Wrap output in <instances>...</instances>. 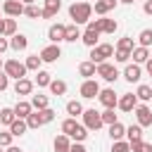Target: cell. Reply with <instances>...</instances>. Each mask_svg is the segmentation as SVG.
I'll return each mask as SVG.
<instances>
[{"label":"cell","mask_w":152,"mask_h":152,"mask_svg":"<svg viewBox=\"0 0 152 152\" xmlns=\"http://www.w3.org/2000/svg\"><path fill=\"white\" fill-rule=\"evenodd\" d=\"M69 17H71V21H74L76 26H78V24H88L90 17H93V5L86 2V0H78V2H74V5L69 7Z\"/></svg>","instance_id":"1"},{"label":"cell","mask_w":152,"mask_h":152,"mask_svg":"<svg viewBox=\"0 0 152 152\" xmlns=\"http://www.w3.org/2000/svg\"><path fill=\"white\" fill-rule=\"evenodd\" d=\"M114 55V48L109 45V43H100V45H95V48H90V62L97 66V64H102V62H107V57H112Z\"/></svg>","instance_id":"2"},{"label":"cell","mask_w":152,"mask_h":152,"mask_svg":"<svg viewBox=\"0 0 152 152\" xmlns=\"http://www.w3.org/2000/svg\"><path fill=\"white\" fill-rule=\"evenodd\" d=\"M2 71H5L10 78H14V81H19V78L26 76V66H24V62H19V59H7V62H2Z\"/></svg>","instance_id":"3"},{"label":"cell","mask_w":152,"mask_h":152,"mask_svg":"<svg viewBox=\"0 0 152 152\" xmlns=\"http://www.w3.org/2000/svg\"><path fill=\"white\" fill-rule=\"evenodd\" d=\"M88 26H90V28H95L97 33H114V31L119 28V24H116L114 19H107V17L90 19V21H88Z\"/></svg>","instance_id":"4"},{"label":"cell","mask_w":152,"mask_h":152,"mask_svg":"<svg viewBox=\"0 0 152 152\" xmlns=\"http://www.w3.org/2000/svg\"><path fill=\"white\" fill-rule=\"evenodd\" d=\"M83 126L88 128V131H100L104 124H102V116H100V112L97 109H83Z\"/></svg>","instance_id":"5"},{"label":"cell","mask_w":152,"mask_h":152,"mask_svg":"<svg viewBox=\"0 0 152 152\" xmlns=\"http://www.w3.org/2000/svg\"><path fill=\"white\" fill-rule=\"evenodd\" d=\"M95 74H97L100 78H104L107 83H114V81L119 78V69H116L114 64H109V62H102V64H97Z\"/></svg>","instance_id":"6"},{"label":"cell","mask_w":152,"mask_h":152,"mask_svg":"<svg viewBox=\"0 0 152 152\" xmlns=\"http://www.w3.org/2000/svg\"><path fill=\"white\" fill-rule=\"evenodd\" d=\"M81 97H86V100H93V97H97L100 95V83L95 81V78H86L83 83H81Z\"/></svg>","instance_id":"7"},{"label":"cell","mask_w":152,"mask_h":152,"mask_svg":"<svg viewBox=\"0 0 152 152\" xmlns=\"http://www.w3.org/2000/svg\"><path fill=\"white\" fill-rule=\"evenodd\" d=\"M97 100L102 102V107H104V109H116V102H119V95L114 93V88H104V90H100V95H97Z\"/></svg>","instance_id":"8"},{"label":"cell","mask_w":152,"mask_h":152,"mask_svg":"<svg viewBox=\"0 0 152 152\" xmlns=\"http://www.w3.org/2000/svg\"><path fill=\"white\" fill-rule=\"evenodd\" d=\"M133 112H135V119H138V126H140V128L152 126V109H150L147 104H138Z\"/></svg>","instance_id":"9"},{"label":"cell","mask_w":152,"mask_h":152,"mask_svg":"<svg viewBox=\"0 0 152 152\" xmlns=\"http://www.w3.org/2000/svg\"><path fill=\"white\" fill-rule=\"evenodd\" d=\"M64 33H66V24H52L48 28V38H50L52 45H59L64 40Z\"/></svg>","instance_id":"10"},{"label":"cell","mask_w":152,"mask_h":152,"mask_svg":"<svg viewBox=\"0 0 152 152\" xmlns=\"http://www.w3.org/2000/svg\"><path fill=\"white\" fill-rule=\"evenodd\" d=\"M116 107H119L121 112H133V109L138 107V97H135V93H124V95L119 97Z\"/></svg>","instance_id":"11"},{"label":"cell","mask_w":152,"mask_h":152,"mask_svg":"<svg viewBox=\"0 0 152 152\" xmlns=\"http://www.w3.org/2000/svg\"><path fill=\"white\" fill-rule=\"evenodd\" d=\"M2 14H7V17H21L24 14V5L19 2V0H5L2 2Z\"/></svg>","instance_id":"12"},{"label":"cell","mask_w":152,"mask_h":152,"mask_svg":"<svg viewBox=\"0 0 152 152\" xmlns=\"http://www.w3.org/2000/svg\"><path fill=\"white\" fill-rule=\"evenodd\" d=\"M43 62H48V64H52V62H57L59 57H62V50H59V45H48V48H43L40 50V55H38Z\"/></svg>","instance_id":"13"},{"label":"cell","mask_w":152,"mask_h":152,"mask_svg":"<svg viewBox=\"0 0 152 152\" xmlns=\"http://www.w3.org/2000/svg\"><path fill=\"white\" fill-rule=\"evenodd\" d=\"M59 10H62V0H45V5H43V17H40V19H52V17H57Z\"/></svg>","instance_id":"14"},{"label":"cell","mask_w":152,"mask_h":152,"mask_svg":"<svg viewBox=\"0 0 152 152\" xmlns=\"http://www.w3.org/2000/svg\"><path fill=\"white\" fill-rule=\"evenodd\" d=\"M100 36H102V33H97V31L90 28V26H86V31L81 33V40H83L88 48H95V45H100Z\"/></svg>","instance_id":"15"},{"label":"cell","mask_w":152,"mask_h":152,"mask_svg":"<svg viewBox=\"0 0 152 152\" xmlns=\"http://www.w3.org/2000/svg\"><path fill=\"white\" fill-rule=\"evenodd\" d=\"M140 76H142L140 64H126V69H124V78H126L128 83H138Z\"/></svg>","instance_id":"16"},{"label":"cell","mask_w":152,"mask_h":152,"mask_svg":"<svg viewBox=\"0 0 152 152\" xmlns=\"http://www.w3.org/2000/svg\"><path fill=\"white\" fill-rule=\"evenodd\" d=\"M14 93L17 95H31L33 93V81L31 78H19V81H14Z\"/></svg>","instance_id":"17"},{"label":"cell","mask_w":152,"mask_h":152,"mask_svg":"<svg viewBox=\"0 0 152 152\" xmlns=\"http://www.w3.org/2000/svg\"><path fill=\"white\" fill-rule=\"evenodd\" d=\"M119 5V0H95V14H100V17H104L107 12H112L114 7Z\"/></svg>","instance_id":"18"},{"label":"cell","mask_w":152,"mask_h":152,"mask_svg":"<svg viewBox=\"0 0 152 152\" xmlns=\"http://www.w3.org/2000/svg\"><path fill=\"white\" fill-rule=\"evenodd\" d=\"M131 57H133V64H145V62L150 59V50H147V48L135 45V48L131 50Z\"/></svg>","instance_id":"19"},{"label":"cell","mask_w":152,"mask_h":152,"mask_svg":"<svg viewBox=\"0 0 152 152\" xmlns=\"http://www.w3.org/2000/svg\"><path fill=\"white\" fill-rule=\"evenodd\" d=\"M10 48L17 50V52H19V50H26V48H28V38H26L24 33H14V36L10 38Z\"/></svg>","instance_id":"20"},{"label":"cell","mask_w":152,"mask_h":152,"mask_svg":"<svg viewBox=\"0 0 152 152\" xmlns=\"http://www.w3.org/2000/svg\"><path fill=\"white\" fill-rule=\"evenodd\" d=\"M12 109H14V116H17V119H26V116H28V114L33 112L31 102H24V100H19V102H17V104H14Z\"/></svg>","instance_id":"21"},{"label":"cell","mask_w":152,"mask_h":152,"mask_svg":"<svg viewBox=\"0 0 152 152\" xmlns=\"http://www.w3.org/2000/svg\"><path fill=\"white\" fill-rule=\"evenodd\" d=\"M52 147H55V152H69V147H71V140H69V135H64V133H59V135L55 138V142H52Z\"/></svg>","instance_id":"22"},{"label":"cell","mask_w":152,"mask_h":152,"mask_svg":"<svg viewBox=\"0 0 152 152\" xmlns=\"http://www.w3.org/2000/svg\"><path fill=\"white\" fill-rule=\"evenodd\" d=\"M95 69H97V66H95L90 59H88V62H81V64H78V76H83V78H93V76H97Z\"/></svg>","instance_id":"23"},{"label":"cell","mask_w":152,"mask_h":152,"mask_svg":"<svg viewBox=\"0 0 152 152\" xmlns=\"http://www.w3.org/2000/svg\"><path fill=\"white\" fill-rule=\"evenodd\" d=\"M124 135H126V126H124L121 121H116V124L109 126V138H112V142H114V140H124Z\"/></svg>","instance_id":"24"},{"label":"cell","mask_w":152,"mask_h":152,"mask_svg":"<svg viewBox=\"0 0 152 152\" xmlns=\"http://www.w3.org/2000/svg\"><path fill=\"white\" fill-rule=\"evenodd\" d=\"M81 28L76 26V24H66V33H64V40H69V43H76V40H81Z\"/></svg>","instance_id":"25"},{"label":"cell","mask_w":152,"mask_h":152,"mask_svg":"<svg viewBox=\"0 0 152 152\" xmlns=\"http://www.w3.org/2000/svg\"><path fill=\"white\" fill-rule=\"evenodd\" d=\"M31 107L33 109H48L50 107V97L48 95H40V93L38 95H31Z\"/></svg>","instance_id":"26"},{"label":"cell","mask_w":152,"mask_h":152,"mask_svg":"<svg viewBox=\"0 0 152 152\" xmlns=\"http://www.w3.org/2000/svg\"><path fill=\"white\" fill-rule=\"evenodd\" d=\"M28 131V126H26V119H14L12 121V126H10V133L17 138V135H24Z\"/></svg>","instance_id":"27"},{"label":"cell","mask_w":152,"mask_h":152,"mask_svg":"<svg viewBox=\"0 0 152 152\" xmlns=\"http://www.w3.org/2000/svg\"><path fill=\"white\" fill-rule=\"evenodd\" d=\"M126 140L128 142H140L142 140V128L135 124V126H128L126 128Z\"/></svg>","instance_id":"28"},{"label":"cell","mask_w":152,"mask_h":152,"mask_svg":"<svg viewBox=\"0 0 152 152\" xmlns=\"http://www.w3.org/2000/svg\"><path fill=\"white\" fill-rule=\"evenodd\" d=\"M50 81H52V76H50L48 71H43V69H38V71H36L33 83H36L38 88H48V86H50Z\"/></svg>","instance_id":"29"},{"label":"cell","mask_w":152,"mask_h":152,"mask_svg":"<svg viewBox=\"0 0 152 152\" xmlns=\"http://www.w3.org/2000/svg\"><path fill=\"white\" fill-rule=\"evenodd\" d=\"M66 114H69L71 119L81 116V114H83V104H81L78 100H69V102H66Z\"/></svg>","instance_id":"30"},{"label":"cell","mask_w":152,"mask_h":152,"mask_svg":"<svg viewBox=\"0 0 152 152\" xmlns=\"http://www.w3.org/2000/svg\"><path fill=\"white\" fill-rule=\"evenodd\" d=\"M48 88H50V93H52V95H57V97L66 93V83H64V81H59V78H52Z\"/></svg>","instance_id":"31"},{"label":"cell","mask_w":152,"mask_h":152,"mask_svg":"<svg viewBox=\"0 0 152 152\" xmlns=\"http://www.w3.org/2000/svg\"><path fill=\"white\" fill-rule=\"evenodd\" d=\"M40 64H43V59H40L38 55H28V57H26V62H24L26 71H38V69H40Z\"/></svg>","instance_id":"32"},{"label":"cell","mask_w":152,"mask_h":152,"mask_svg":"<svg viewBox=\"0 0 152 152\" xmlns=\"http://www.w3.org/2000/svg\"><path fill=\"white\" fill-rule=\"evenodd\" d=\"M14 119H17V116H14V109H12V107H5V109H0V124H5V126L10 128Z\"/></svg>","instance_id":"33"},{"label":"cell","mask_w":152,"mask_h":152,"mask_svg":"<svg viewBox=\"0 0 152 152\" xmlns=\"http://www.w3.org/2000/svg\"><path fill=\"white\" fill-rule=\"evenodd\" d=\"M86 138H88V128H86L83 124H78V126H76V131L69 135V140H74V142H83Z\"/></svg>","instance_id":"34"},{"label":"cell","mask_w":152,"mask_h":152,"mask_svg":"<svg viewBox=\"0 0 152 152\" xmlns=\"http://www.w3.org/2000/svg\"><path fill=\"white\" fill-rule=\"evenodd\" d=\"M138 43H140V48H147L150 50V45H152V28H142L138 33Z\"/></svg>","instance_id":"35"},{"label":"cell","mask_w":152,"mask_h":152,"mask_svg":"<svg viewBox=\"0 0 152 152\" xmlns=\"http://www.w3.org/2000/svg\"><path fill=\"white\" fill-rule=\"evenodd\" d=\"M24 14H26L28 19H40V17H43V7H38V5H26V7H24Z\"/></svg>","instance_id":"36"},{"label":"cell","mask_w":152,"mask_h":152,"mask_svg":"<svg viewBox=\"0 0 152 152\" xmlns=\"http://www.w3.org/2000/svg\"><path fill=\"white\" fill-rule=\"evenodd\" d=\"M135 45H133V38L131 36H124V38H119V43H116V50H121V52H131Z\"/></svg>","instance_id":"37"},{"label":"cell","mask_w":152,"mask_h":152,"mask_svg":"<svg viewBox=\"0 0 152 152\" xmlns=\"http://www.w3.org/2000/svg\"><path fill=\"white\" fill-rule=\"evenodd\" d=\"M135 97L138 100H142V102H147V100H152V88L150 86H138V90H135Z\"/></svg>","instance_id":"38"},{"label":"cell","mask_w":152,"mask_h":152,"mask_svg":"<svg viewBox=\"0 0 152 152\" xmlns=\"http://www.w3.org/2000/svg\"><path fill=\"white\" fill-rule=\"evenodd\" d=\"M76 126H78V121L69 116V119H64V121H62V133H64V135H71V133L76 131Z\"/></svg>","instance_id":"39"},{"label":"cell","mask_w":152,"mask_h":152,"mask_svg":"<svg viewBox=\"0 0 152 152\" xmlns=\"http://www.w3.org/2000/svg\"><path fill=\"white\" fill-rule=\"evenodd\" d=\"M14 33H17V19L7 17V19H5V33H2V36H5V38H7V36L12 38Z\"/></svg>","instance_id":"40"},{"label":"cell","mask_w":152,"mask_h":152,"mask_svg":"<svg viewBox=\"0 0 152 152\" xmlns=\"http://www.w3.org/2000/svg\"><path fill=\"white\" fill-rule=\"evenodd\" d=\"M26 126H28V128H40V126H43L40 114H38V112H31V114L26 116Z\"/></svg>","instance_id":"41"},{"label":"cell","mask_w":152,"mask_h":152,"mask_svg":"<svg viewBox=\"0 0 152 152\" xmlns=\"http://www.w3.org/2000/svg\"><path fill=\"white\" fill-rule=\"evenodd\" d=\"M109 152H131V142L128 140H114Z\"/></svg>","instance_id":"42"},{"label":"cell","mask_w":152,"mask_h":152,"mask_svg":"<svg viewBox=\"0 0 152 152\" xmlns=\"http://www.w3.org/2000/svg\"><path fill=\"white\" fill-rule=\"evenodd\" d=\"M100 116H102V124H107V126H112V124L119 121L116 114H114V109H104V112H100Z\"/></svg>","instance_id":"43"},{"label":"cell","mask_w":152,"mask_h":152,"mask_svg":"<svg viewBox=\"0 0 152 152\" xmlns=\"http://www.w3.org/2000/svg\"><path fill=\"white\" fill-rule=\"evenodd\" d=\"M131 152H152V142H145V140L131 142Z\"/></svg>","instance_id":"44"},{"label":"cell","mask_w":152,"mask_h":152,"mask_svg":"<svg viewBox=\"0 0 152 152\" xmlns=\"http://www.w3.org/2000/svg\"><path fill=\"white\" fill-rule=\"evenodd\" d=\"M36 112L40 114V121H43V126H45V124H50V121L55 119V109H50V107H48V109H36Z\"/></svg>","instance_id":"45"},{"label":"cell","mask_w":152,"mask_h":152,"mask_svg":"<svg viewBox=\"0 0 152 152\" xmlns=\"http://www.w3.org/2000/svg\"><path fill=\"white\" fill-rule=\"evenodd\" d=\"M12 138H14V135H12L10 131H0V147H2V150L10 147V145H12Z\"/></svg>","instance_id":"46"},{"label":"cell","mask_w":152,"mask_h":152,"mask_svg":"<svg viewBox=\"0 0 152 152\" xmlns=\"http://www.w3.org/2000/svg\"><path fill=\"white\" fill-rule=\"evenodd\" d=\"M114 59H116V62H121V64H126V62L131 59V52H121V50H114Z\"/></svg>","instance_id":"47"},{"label":"cell","mask_w":152,"mask_h":152,"mask_svg":"<svg viewBox=\"0 0 152 152\" xmlns=\"http://www.w3.org/2000/svg\"><path fill=\"white\" fill-rule=\"evenodd\" d=\"M7 86H10V76H7L5 71H0V93L7 90Z\"/></svg>","instance_id":"48"},{"label":"cell","mask_w":152,"mask_h":152,"mask_svg":"<svg viewBox=\"0 0 152 152\" xmlns=\"http://www.w3.org/2000/svg\"><path fill=\"white\" fill-rule=\"evenodd\" d=\"M69 152H88V150H86V145H83V142H71Z\"/></svg>","instance_id":"49"},{"label":"cell","mask_w":152,"mask_h":152,"mask_svg":"<svg viewBox=\"0 0 152 152\" xmlns=\"http://www.w3.org/2000/svg\"><path fill=\"white\" fill-rule=\"evenodd\" d=\"M7 50H10V40H7L5 36H0V55H2V52H7Z\"/></svg>","instance_id":"50"},{"label":"cell","mask_w":152,"mask_h":152,"mask_svg":"<svg viewBox=\"0 0 152 152\" xmlns=\"http://www.w3.org/2000/svg\"><path fill=\"white\" fill-rule=\"evenodd\" d=\"M142 10H145V14H152V0H145Z\"/></svg>","instance_id":"51"},{"label":"cell","mask_w":152,"mask_h":152,"mask_svg":"<svg viewBox=\"0 0 152 152\" xmlns=\"http://www.w3.org/2000/svg\"><path fill=\"white\" fill-rule=\"evenodd\" d=\"M145 69H147V74H150V76H152V57H150V59H147V62H145Z\"/></svg>","instance_id":"52"},{"label":"cell","mask_w":152,"mask_h":152,"mask_svg":"<svg viewBox=\"0 0 152 152\" xmlns=\"http://www.w3.org/2000/svg\"><path fill=\"white\" fill-rule=\"evenodd\" d=\"M5 152H21V147H17V145H10V147H5Z\"/></svg>","instance_id":"53"},{"label":"cell","mask_w":152,"mask_h":152,"mask_svg":"<svg viewBox=\"0 0 152 152\" xmlns=\"http://www.w3.org/2000/svg\"><path fill=\"white\" fill-rule=\"evenodd\" d=\"M19 2H21L24 7H26V5H36V0H19Z\"/></svg>","instance_id":"54"},{"label":"cell","mask_w":152,"mask_h":152,"mask_svg":"<svg viewBox=\"0 0 152 152\" xmlns=\"http://www.w3.org/2000/svg\"><path fill=\"white\" fill-rule=\"evenodd\" d=\"M5 33V19H0V36Z\"/></svg>","instance_id":"55"},{"label":"cell","mask_w":152,"mask_h":152,"mask_svg":"<svg viewBox=\"0 0 152 152\" xmlns=\"http://www.w3.org/2000/svg\"><path fill=\"white\" fill-rule=\"evenodd\" d=\"M119 2H124V5H131V2H133V0H119Z\"/></svg>","instance_id":"56"},{"label":"cell","mask_w":152,"mask_h":152,"mask_svg":"<svg viewBox=\"0 0 152 152\" xmlns=\"http://www.w3.org/2000/svg\"><path fill=\"white\" fill-rule=\"evenodd\" d=\"M150 57H152V45H150Z\"/></svg>","instance_id":"57"},{"label":"cell","mask_w":152,"mask_h":152,"mask_svg":"<svg viewBox=\"0 0 152 152\" xmlns=\"http://www.w3.org/2000/svg\"><path fill=\"white\" fill-rule=\"evenodd\" d=\"M0 19H2V7H0Z\"/></svg>","instance_id":"58"},{"label":"cell","mask_w":152,"mask_h":152,"mask_svg":"<svg viewBox=\"0 0 152 152\" xmlns=\"http://www.w3.org/2000/svg\"><path fill=\"white\" fill-rule=\"evenodd\" d=\"M0 71H2V59H0Z\"/></svg>","instance_id":"59"},{"label":"cell","mask_w":152,"mask_h":152,"mask_svg":"<svg viewBox=\"0 0 152 152\" xmlns=\"http://www.w3.org/2000/svg\"><path fill=\"white\" fill-rule=\"evenodd\" d=\"M0 152H2V147H0Z\"/></svg>","instance_id":"60"}]
</instances>
